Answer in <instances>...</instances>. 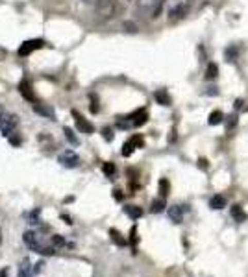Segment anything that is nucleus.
<instances>
[{"label":"nucleus","instance_id":"obj_1","mask_svg":"<svg viewBox=\"0 0 248 277\" xmlns=\"http://www.w3.org/2000/svg\"><path fill=\"white\" fill-rule=\"evenodd\" d=\"M24 244L28 246V248L32 249V251H36V253L39 255H54L56 253V248L54 246H45V242H43V236L39 235V233H36V231H24Z\"/></svg>","mask_w":248,"mask_h":277},{"label":"nucleus","instance_id":"obj_2","mask_svg":"<svg viewBox=\"0 0 248 277\" xmlns=\"http://www.w3.org/2000/svg\"><path fill=\"white\" fill-rule=\"evenodd\" d=\"M147 120H148L147 109H137V111H133V113H130V115H126V116H120V118L117 120V126L122 128V129L139 128V126H143Z\"/></svg>","mask_w":248,"mask_h":277},{"label":"nucleus","instance_id":"obj_3","mask_svg":"<svg viewBox=\"0 0 248 277\" xmlns=\"http://www.w3.org/2000/svg\"><path fill=\"white\" fill-rule=\"evenodd\" d=\"M97 4V15L100 18H111L115 15L117 0H95Z\"/></svg>","mask_w":248,"mask_h":277},{"label":"nucleus","instance_id":"obj_4","mask_svg":"<svg viewBox=\"0 0 248 277\" xmlns=\"http://www.w3.org/2000/svg\"><path fill=\"white\" fill-rule=\"evenodd\" d=\"M17 128V116L9 113H0V133L9 137Z\"/></svg>","mask_w":248,"mask_h":277},{"label":"nucleus","instance_id":"obj_5","mask_svg":"<svg viewBox=\"0 0 248 277\" xmlns=\"http://www.w3.org/2000/svg\"><path fill=\"white\" fill-rule=\"evenodd\" d=\"M43 46H45V41H43V39H30V41H24L23 45H21V48H19V55L26 57V55L33 54V52L43 48Z\"/></svg>","mask_w":248,"mask_h":277},{"label":"nucleus","instance_id":"obj_6","mask_svg":"<svg viewBox=\"0 0 248 277\" xmlns=\"http://www.w3.org/2000/svg\"><path fill=\"white\" fill-rule=\"evenodd\" d=\"M143 144H145V141H143L141 135H133L132 138H128V141L124 143V146H122V155H124V157H130V155L133 153V150H135V148H141Z\"/></svg>","mask_w":248,"mask_h":277},{"label":"nucleus","instance_id":"obj_7","mask_svg":"<svg viewBox=\"0 0 248 277\" xmlns=\"http://www.w3.org/2000/svg\"><path fill=\"white\" fill-rule=\"evenodd\" d=\"M73 116H74V120H76V128L80 129V133L91 135L93 131H95V126H93L87 118H83V116L80 115L78 111H73Z\"/></svg>","mask_w":248,"mask_h":277},{"label":"nucleus","instance_id":"obj_8","mask_svg":"<svg viewBox=\"0 0 248 277\" xmlns=\"http://www.w3.org/2000/svg\"><path fill=\"white\" fill-rule=\"evenodd\" d=\"M60 163L65 168H76L80 165V157L74 152H70V150H67V152H63L60 155Z\"/></svg>","mask_w":248,"mask_h":277},{"label":"nucleus","instance_id":"obj_9","mask_svg":"<svg viewBox=\"0 0 248 277\" xmlns=\"http://www.w3.org/2000/svg\"><path fill=\"white\" fill-rule=\"evenodd\" d=\"M19 91H21V94H23V96L26 98L28 102H32V104H36V102H37L36 92H33V89H32V83L28 82L26 78L19 83Z\"/></svg>","mask_w":248,"mask_h":277},{"label":"nucleus","instance_id":"obj_10","mask_svg":"<svg viewBox=\"0 0 248 277\" xmlns=\"http://www.w3.org/2000/svg\"><path fill=\"white\" fill-rule=\"evenodd\" d=\"M189 211L187 205H172V207H169V218L174 224H180V222L184 220V214Z\"/></svg>","mask_w":248,"mask_h":277},{"label":"nucleus","instance_id":"obj_11","mask_svg":"<svg viewBox=\"0 0 248 277\" xmlns=\"http://www.w3.org/2000/svg\"><path fill=\"white\" fill-rule=\"evenodd\" d=\"M33 109H36V113H39L41 116L54 118V109H52L50 106H45V104H39V102H36V104H33Z\"/></svg>","mask_w":248,"mask_h":277},{"label":"nucleus","instance_id":"obj_12","mask_svg":"<svg viewBox=\"0 0 248 277\" xmlns=\"http://www.w3.org/2000/svg\"><path fill=\"white\" fill-rule=\"evenodd\" d=\"M33 273V268L30 264V259H24L21 263V268H19V277H30Z\"/></svg>","mask_w":248,"mask_h":277},{"label":"nucleus","instance_id":"obj_13","mask_svg":"<svg viewBox=\"0 0 248 277\" xmlns=\"http://www.w3.org/2000/svg\"><path fill=\"white\" fill-rule=\"evenodd\" d=\"M187 9H189L187 4H178L169 15H170V18H172V21H176V18H184L185 13H187Z\"/></svg>","mask_w":248,"mask_h":277},{"label":"nucleus","instance_id":"obj_14","mask_svg":"<svg viewBox=\"0 0 248 277\" xmlns=\"http://www.w3.org/2000/svg\"><path fill=\"white\" fill-rule=\"evenodd\" d=\"M124 212H126L132 220H137V218L143 216V209L137 207V205H126V207H124Z\"/></svg>","mask_w":248,"mask_h":277},{"label":"nucleus","instance_id":"obj_15","mask_svg":"<svg viewBox=\"0 0 248 277\" xmlns=\"http://www.w3.org/2000/svg\"><path fill=\"white\" fill-rule=\"evenodd\" d=\"M232 218H234L235 222H244L246 220V212L243 211V207H241V205H234V207H232Z\"/></svg>","mask_w":248,"mask_h":277},{"label":"nucleus","instance_id":"obj_16","mask_svg":"<svg viewBox=\"0 0 248 277\" xmlns=\"http://www.w3.org/2000/svg\"><path fill=\"white\" fill-rule=\"evenodd\" d=\"M209 207L211 209H224L226 207V198L221 194H215L211 200H209Z\"/></svg>","mask_w":248,"mask_h":277},{"label":"nucleus","instance_id":"obj_17","mask_svg":"<svg viewBox=\"0 0 248 277\" xmlns=\"http://www.w3.org/2000/svg\"><path fill=\"white\" fill-rule=\"evenodd\" d=\"M154 98H156V102L160 104V106H170V96L167 91H156V94H154Z\"/></svg>","mask_w":248,"mask_h":277},{"label":"nucleus","instance_id":"obj_18","mask_svg":"<svg viewBox=\"0 0 248 277\" xmlns=\"http://www.w3.org/2000/svg\"><path fill=\"white\" fill-rule=\"evenodd\" d=\"M165 207H167V203H165V198H160V200H154L152 202V205H150V212H163L165 211Z\"/></svg>","mask_w":248,"mask_h":277},{"label":"nucleus","instance_id":"obj_19","mask_svg":"<svg viewBox=\"0 0 248 277\" xmlns=\"http://www.w3.org/2000/svg\"><path fill=\"white\" fill-rule=\"evenodd\" d=\"M163 6H165V0H154V4H152V8H150V15H152V17H154V18L160 17Z\"/></svg>","mask_w":248,"mask_h":277},{"label":"nucleus","instance_id":"obj_20","mask_svg":"<svg viewBox=\"0 0 248 277\" xmlns=\"http://www.w3.org/2000/svg\"><path fill=\"white\" fill-rule=\"evenodd\" d=\"M110 235H111V240H113L117 246H126V244H128V242H126V239H124V236L120 235L117 229H110Z\"/></svg>","mask_w":248,"mask_h":277},{"label":"nucleus","instance_id":"obj_21","mask_svg":"<svg viewBox=\"0 0 248 277\" xmlns=\"http://www.w3.org/2000/svg\"><path fill=\"white\" fill-rule=\"evenodd\" d=\"M222 118H224L222 111H213L211 115H209V120H207V122H209L211 126H219L222 122Z\"/></svg>","mask_w":248,"mask_h":277},{"label":"nucleus","instance_id":"obj_22","mask_svg":"<svg viewBox=\"0 0 248 277\" xmlns=\"http://www.w3.org/2000/svg\"><path fill=\"white\" fill-rule=\"evenodd\" d=\"M217 76H219V67L215 63H209L206 70V80H215Z\"/></svg>","mask_w":248,"mask_h":277},{"label":"nucleus","instance_id":"obj_23","mask_svg":"<svg viewBox=\"0 0 248 277\" xmlns=\"http://www.w3.org/2000/svg\"><path fill=\"white\" fill-rule=\"evenodd\" d=\"M169 189H170V185L167 180H160V194H161V198H165L167 194H169Z\"/></svg>","mask_w":248,"mask_h":277},{"label":"nucleus","instance_id":"obj_24","mask_svg":"<svg viewBox=\"0 0 248 277\" xmlns=\"http://www.w3.org/2000/svg\"><path fill=\"white\" fill-rule=\"evenodd\" d=\"M102 170H104V174L110 175V177H111V175H115V170H117V168H115V165H113V163H104V166H102Z\"/></svg>","mask_w":248,"mask_h":277},{"label":"nucleus","instance_id":"obj_25","mask_svg":"<svg viewBox=\"0 0 248 277\" xmlns=\"http://www.w3.org/2000/svg\"><path fill=\"white\" fill-rule=\"evenodd\" d=\"M63 133H65V137H67V141H69L70 144H78V138H76V135L73 133V129L65 128V129H63Z\"/></svg>","mask_w":248,"mask_h":277},{"label":"nucleus","instance_id":"obj_26","mask_svg":"<svg viewBox=\"0 0 248 277\" xmlns=\"http://www.w3.org/2000/svg\"><path fill=\"white\" fill-rule=\"evenodd\" d=\"M52 244H54V248H61V246H65V239L60 235L52 236Z\"/></svg>","mask_w":248,"mask_h":277},{"label":"nucleus","instance_id":"obj_27","mask_svg":"<svg viewBox=\"0 0 248 277\" xmlns=\"http://www.w3.org/2000/svg\"><path fill=\"white\" fill-rule=\"evenodd\" d=\"M235 124H237V115H230V116H228V122H226V128L234 129Z\"/></svg>","mask_w":248,"mask_h":277},{"label":"nucleus","instance_id":"obj_28","mask_svg":"<svg viewBox=\"0 0 248 277\" xmlns=\"http://www.w3.org/2000/svg\"><path fill=\"white\" fill-rule=\"evenodd\" d=\"M130 236H132V246H133V249H135V244H137V229L135 227H132V231H130Z\"/></svg>","mask_w":248,"mask_h":277},{"label":"nucleus","instance_id":"obj_29","mask_svg":"<svg viewBox=\"0 0 248 277\" xmlns=\"http://www.w3.org/2000/svg\"><path fill=\"white\" fill-rule=\"evenodd\" d=\"M37 214H39V209H37V211H33L32 214H28V220H30V224H39V220H37Z\"/></svg>","mask_w":248,"mask_h":277},{"label":"nucleus","instance_id":"obj_30","mask_svg":"<svg viewBox=\"0 0 248 277\" xmlns=\"http://www.w3.org/2000/svg\"><path fill=\"white\" fill-rule=\"evenodd\" d=\"M102 135H104V138H106V141H113V131H111L110 128L104 129V131H102Z\"/></svg>","mask_w":248,"mask_h":277},{"label":"nucleus","instance_id":"obj_31","mask_svg":"<svg viewBox=\"0 0 248 277\" xmlns=\"http://www.w3.org/2000/svg\"><path fill=\"white\" fill-rule=\"evenodd\" d=\"M91 111H93V113H98V104H97V96H93Z\"/></svg>","mask_w":248,"mask_h":277},{"label":"nucleus","instance_id":"obj_32","mask_svg":"<svg viewBox=\"0 0 248 277\" xmlns=\"http://www.w3.org/2000/svg\"><path fill=\"white\" fill-rule=\"evenodd\" d=\"M43 266H45V263H43V261H39V263L36 264V268H33V273H39V272H41Z\"/></svg>","mask_w":248,"mask_h":277},{"label":"nucleus","instance_id":"obj_33","mask_svg":"<svg viewBox=\"0 0 248 277\" xmlns=\"http://www.w3.org/2000/svg\"><path fill=\"white\" fill-rule=\"evenodd\" d=\"M243 104H244L243 100H237V102H235V107H237V109H241V107H244Z\"/></svg>","mask_w":248,"mask_h":277},{"label":"nucleus","instance_id":"obj_34","mask_svg":"<svg viewBox=\"0 0 248 277\" xmlns=\"http://www.w3.org/2000/svg\"><path fill=\"white\" fill-rule=\"evenodd\" d=\"M0 277H8V268H4V270L0 272Z\"/></svg>","mask_w":248,"mask_h":277},{"label":"nucleus","instance_id":"obj_35","mask_svg":"<svg viewBox=\"0 0 248 277\" xmlns=\"http://www.w3.org/2000/svg\"><path fill=\"white\" fill-rule=\"evenodd\" d=\"M115 198L117 200H122V194H120V190H115Z\"/></svg>","mask_w":248,"mask_h":277},{"label":"nucleus","instance_id":"obj_36","mask_svg":"<svg viewBox=\"0 0 248 277\" xmlns=\"http://www.w3.org/2000/svg\"><path fill=\"white\" fill-rule=\"evenodd\" d=\"M82 2H85V4H91V2H95V0H82Z\"/></svg>","mask_w":248,"mask_h":277},{"label":"nucleus","instance_id":"obj_37","mask_svg":"<svg viewBox=\"0 0 248 277\" xmlns=\"http://www.w3.org/2000/svg\"><path fill=\"white\" fill-rule=\"evenodd\" d=\"M0 244H2V231H0Z\"/></svg>","mask_w":248,"mask_h":277}]
</instances>
